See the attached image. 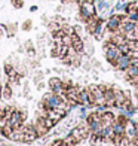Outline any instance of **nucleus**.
<instances>
[{"label": "nucleus", "mask_w": 138, "mask_h": 146, "mask_svg": "<svg viewBox=\"0 0 138 146\" xmlns=\"http://www.w3.org/2000/svg\"><path fill=\"white\" fill-rule=\"evenodd\" d=\"M67 103L61 96L55 94V92H48V94L43 96V100L40 102V109H54V108H62L65 110H68Z\"/></svg>", "instance_id": "f257e3e1"}, {"label": "nucleus", "mask_w": 138, "mask_h": 146, "mask_svg": "<svg viewBox=\"0 0 138 146\" xmlns=\"http://www.w3.org/2000/svg\"><path fill=\"white\" fill-rule=\"evenodd\" d=\"M104 54H106L107 61H108L111 66H114L116 61H117V58L122 55L120 51H119V48H117V45L111 40V39H108V40L104 43Z\"/></svg>", "instance_id": "f03ea898"}, {"label": "nucleus", "mask_w": 138, "mask_h": 146, "mask_svg": "<svg viewBox=\"0 0 138 146\" xmlns=\"http://www.w3.org/2000/svg\"><path fill=\"white\" fill-rule=\"evenodd\" d=\"M97 14V8H95V3H89V2H82L79 3V17L80 19L86 24L88 19L92 18Z\"/></svg>", "instance_id": "7ed1b4c3"}, {"label": "nucleus", "mask_w": 138, "mask_h": 146, "mask_svg": "<svg viewBox=\"0 0 138 146\" xmlns=\"http://www.w3.org/2000/svg\"><path fill=\"white\" fill-rule=\"evenodd\" d=\"M125 18H126L125 14H113L111 17H108V19L106 21V30L110 33V35L116 33L117 30H119V27H120V23L123 21Z\"/></svg>", "instance_id": "20e7f679"}, {"label": "nucleus", "mask_w": 138, "mask_h": 146, "mask_svg": "<svg viewBox=\"0 0 138 146\" xmlns=\"http://www.w3.org/2000/svg\"><path fill=\"white\" fill-rule=\"evenodd\" d=\"M85 121H86L88 127L91 130V134H95V133L101 128V125H103L101 115L98 113V112H92V113H89L86 118H85Z\"/></svg>", "instance_id": "39448f33"}, {"label": "nucleus", "mask_w": 138, "mask_h": 146, "mask_svg": "<svg viewBox=\"0 0 138 146\" xmlns=\"http://www.w3.org/2000/svg\"><path fill=\"white\" fill-rule=\"evenodd\" d=\"M88 90L92 92L95 106H100V104L106 103V98H104V85H89Z\"/></svg>", "instance_id": "423d86ee"}, {"label": "nucleus", "mask_w": 138, "mask_h": 146, "mask_svg": "<svg viewBox=\"0 0 138 146\" xmlns=\"http://www.w3.org/2000/svg\"><path fill=\"white\" fill-rule=\"evenodd\" d=\"M137 131H138V125L132 121V119H128L126 125H125V136H126L132 143H134L135 137H137Z\"/></svg>", "instance_id": "0eeeda50"}, {"label": "nucleus", "mask_w": 138, "mask_h": 146, "mask_svg": "<svg viewBox=\"0 0 138 146\" xmlns=\"http://www.w3.org/2000/svg\"><path fill=\"white\" fill-rule=\"evenodd\" d=\"M22 130H24V142L25 143H31V142H34L36 139L39 137L34 125H27V127H22Z\"/></svg>", "instance_id": "6e6552de"}, {"label": "nucleus", "mask_w": 138, "mask_h": 146, "mask_svg": "<svg viewBox=\"0 0 138 146\" xmlns=\"http://www.w3.org/2000/svg\"><path fill=\"white\" fill-rule=\"evenodd\" d=\"M131 57L129 54H122L119 58H117V61H116V64H114V67L116 69H119V70H122V72H125L129 66H131Z\"/></svg>", "instance_id": "1a4fd4ad"}, {"label": "nucleus", "mask_w": 138, "mask_h": 146, "mask_svg": "<svg viewBox=\"0 0 138 146\" xmlns=\"http://www.w3.org/2000/svg\"><path fill=\"white\" fill-rule=\"evenodd\" d=\"M104 98H106V104L108 108L114 106V88L110 85H104Z\"/></svg>", "instance_id": "9d476101"}, {"label": "nucleus", "mask_w": 138, "mask_h": 146, "mask_svg": "<svg viewBox=\"0 0 138 146\" xmlns=\"http://www.w3.org/2000/svg\"><path fill=\"white\" fill-rule=\"evenodd\" d=\"M71 39H73V43H71V48H73L76 52H79V54H82V52L85 51V43L82 40V37L77 35V33H73L71 35Z\"/></svg>", "instance_id": "9b49d317"}, {"label": "nucleus", "mask_w": 138, "mask_h": 146, "mask_svg": "<svg viewBox=\"0 0 138 146\" xmlns=\"http://www.w3.org/2000/svg\"><path fill=\"white\" fill-rule=\"evenodd\" d=\"M33 125L36 127V131H37L39 137H40V136H45V134H48L49 128L43 124V121H42V118H40V116H37V118H36V121H34V124H33Z\"/></svg>", "instance_id": "f8f14e48"}, {"label": "nucleus", "mask_w": 138, "mask_h": 146, "mask_svg": "<svg viewBox=\"0 0 138 146\" xmlns=\"http://www.w3.org/2000/svg\"><path fill=\"white\" fill-rule=\"evenodd\" d=\"M104 30H106V21L101 18L100 19V23H98L97 25V29H95V33L92 36L95 37V40H103V37H104Z\"/></svg>", "instance_id": "ddd939ff"}, {"label": "nucleus", "mask_w": 138, "mask_h": 146, "mask_svg": "<svg viewBox=\"0 0 138 146\" xmlns=\"http://www.w3.org/2000/svg\"><path fill=\"white\" fill-rule=\"evenodd\" d=\"M101 121L103 125H113V122L116 121V115L110 110H106L104 113H101Z\"/></svg>", "instance_id": "4468645a"}, {"label": "nucleus", "mask_w": 138, "mask_h": 146, "mask_svg": "<svg viewBox=\"0 0 138 146\" xmlns=\"http://www.w3.org/2000/svg\"><path fill=\"white\" fill-rule=\"evenodd\" d=\"M9 139H11V140H14V142H24V130H22V127L12 130Z\"/></svg>", "instance_id": "2eb2a0df"}, {"label": "nucleus", "mask_w": 138, "mask_h": 146, "mask_svg": "<svg viewBox=\"0 0 138 146\" xmlns=\"http://www.w3.org/2000/svg\"><path fill=\"white\" fill-rule=\"evenodd\" d=\"M3 29L6 30V33H8V37H14V36H15V33H16L18 25H16V24H12V25H3Z\"/></svg>", "instance_id": "dca6fc26"}, {"label": "nucleus", "mask_w": 138, "mask_h": 146, "mask_svg": "<svg viewBox=\"0 0 138 146\" xmlns=\"http://www.w3.org/2000/svg\"><path fill=\"white\" fill-rule=\"evenodd\" d=\"M2 97H3V98H6V100H9V98L12 97V88H11V84H8L6 87H3Z\"/></svg>", "instance_id": "f3484780"}, {"label": "nucleus", "mask_w": 138, "mask_h": 146, "mask_svg": "<svg viewBox=\"0 0 138 146\" xmlns=\"http://www.w3.org/2000/svg\"><path fill=\"white\" fill-rule=\"evenodd\" d=\"M117 48H119L120 54H129V52H131V48H129L128 42H125V43H120V45H117Z\"/></svg>", "instance_id": "a211bd4d"}, {"label": "nucleus", "mask_w": 138, "mask_h": 146, "mask_svg": "<svg viewBox=\"0 0 138 146\" xmlns=\"http://www.w3.org/2000/svg\"><path fill=\"white\" fill-rule=\"evenodd\" d=\"M31 27H33V23H31V19H25V21H24V24L21 25V29H22L24 31H30V30H31Z\"/></svg>", "instance_id": "6ab92c4d"}, {"label": "nucleus", "mask_w": 138, "mask_h": 146, "mask_svg": "<svg viewBox=\"0 0 138 146\" xmlns=\"http://www.w3.org/2000/svg\"><path fill=\"white\" fill-rule=\"evenodd\" d=\"M71 43H73V39H71V36H70V35H64V36H62V45L71 46Z\"/></svg>", "instance_id": "aec40b11"}, {"label": "nucleus", "mask_w": 138, "mask_h": 146, "mask_svg": "<svg viewBox=\"0 0 138 146\" xmlns=\"http://www.w3.org/2000/svg\"><path fill=\"white\" fill-rule=\"evenodd\" d=\"M11 3L15 9H21L24 6V0H11Z\"/></svg>", "instance_id": "412c9836"}, {"label": "nucleus", "mask_w": 138, "mask_h": 146, "mask_svg": "<svg viewBox=\"0 0 138 146\" xmlns=\"http://www.w3.org/2000/svg\"><path fill=\"white\" fill-rule=\"evenodd\" d=\"M129 143H131V140L126 137V136H123V139H122V142H120V145L122 146H129Z\"/></svg>", "instance_id": "4be33fe9"}, {"label": "nucleus", "mask_w": 138, "mask_h": 146, "mask_svg": "<svg viewBox=\"0 0 138 146\" xmlns=\"http://www.w3.org/2000/svg\"><path fill=\"white\" fill-rule=\"evenodd\" d=\"M129 82H131V84H134V85H138V75L134 76L132 79H129Z\"/></svg>", "instance_id": "5701e85b"}, {"label": "nucleus", "mask_w": 138, "mask_h": 146, "mask_svg": "<svg viewBox=\"0 0 138 146\" xmlns=\"http://www.w3.org/2000/svg\"><path fill=\"white\" fill-rule=\"evenodd\" d=\"M5 118V108H0V119Z\"/></svg>", "instance_id": "b1692460"}, {"label": "nucleus", "mask_w": 138, "mask_h": 146, "mask_svg": "<svg viewBox=\"0 0 138 146\" xmlns=\"http://www.w3.org/2000/svg\"><path fill=\"white\" fill-rule=\"evenodd\" d=\"M43 87H45V84H43V82H40V84H39V85H37V88H39V90H42Z\"/></svg>", "instance_id": "393cba45"}, {"label": "nucleus", "mask_w": 138, "mask_h": 146, "mask_svg": "<svg viewBox=\"0 0 138 146\" xmlns=\"http://www.w3.org/2000/svg\"><path fill=\"white\" fill-rule=\"evenodd\" d=\"M30 11H31V12H36V11H37V6H31Z\"/></svg>", "instance_id": "a878e982"}, {"label": "nucleus", "mask_w": 138, "mask_h": 146, "mask_svg": "<svg viewBox=\"0 0 138 146\" xmlns=\"http://www.w3.org/2000/svg\"><path fill=\"white\" fill-rule=\"evenodd\" d=\"M134 145L138 146V131H137V137H135V140H134Z\"/></svg>", "instance_id": "bb28decb"}, {"label": "nucleus", "mask_w": 138, "mask_h": 146, "mask_svg": "<svg viewBox=\"0 0 138 146\" xmlns=\"http://www.w3.org/2000/svg\"><path fill=\"white\" fill-rule=\"evenodd\" d=\"M3 30H5V29H3V25H2V27H0V36H2V35H3V33H2Z\"/></svg>", "instance_id": "cd10ccee"}, {"label": "nucleus", "mask_w": 138, "mask_h": 146, "mask_svg": "<svg viewBox=\"0 0 138 146\" xmlns=\"http://www.w3.org/2000/svg\"><path fill=\"white\" fill-rule=\"evenodd\" d=\"M2 91H3V87L0 85V97H2Z\"/></svg>", "instance_id": "c85d7f7f"}, {"label": "nucleus", "mask_w": 138, "mask_h": 146, "mask_svg": "<svg viewBox=\"0 0 138 146\" xmlns=\"http://www.w3.org/2000/svg\"><path fill=\"white\" fill-rule=\"evenodd\" d=\"M73 2H77V3H82V0H73Z\"/></svg>", "instance_id": "c756f323"}, {"label": "nucleus", "mask_w": 138, "mask_h": 146, "mask_svg": "<svg viewBox=\"0 0 138 146\" xmlns=\"http://www.w3.org/2000/svg\"><path fill=\"white\" fill-rule=\"evenodd\" d=\"M122 2H128V0H122Z\"/></svg>", "instance_id": "7c9ffc66"}]
</instances>
